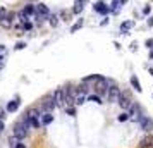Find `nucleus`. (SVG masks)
I'll return each mask as SVG.
<instances>
[{
	"label": "nucleus",
	"mask_w": 153,
	"mask_h": 148,
	"mask_svg": "<svg viewBox=\"0 0 153 148\" xmlns=\"http://www.w3.org/2000/svg\"><path fill=\"white\" fill-rule=\"evenodd\" d=\"M29 127H31V120L24 115L21 120H17L12 127V134H14L16 138H19V140H24L29 133Z\"/></svg>",
	"instance_id": "nucleus-1"
},
{
	"label": "nucleus",
	"mask_w": 153,
	"mask_h": 148,
	"mask_svg": "<svg viewBox=\"0 0 153 148\" xmlns=\"http://www.w3.org/2000/svg\"><path fill=\"white\" fill-rule=\"evenodd\" d=\"M120 95H122V91H120L115 85L110 86V88H108V91H107V97H108V102H110V103H119Z\"/></svg>",
	"instance_id": "nucleus-2"
},
{
	"label": "nucleus",
	"mask_w": 153,
	"mask_h": 148,
	"mask_svg": "<svg viewBox=\"0 0 153 148\" xmlns=\"http://www.w3.org/2000/svg\"><path fill=\"white\" fill-rule=\"evenodd\" d=\"M14 17H16V14L14 12H5V14L2 16V17H0V26H2V28H12V24H14Z\"/></svg>",
	"instance_id": "nucleus-3"
},
{
	"label": "nucleus",
	"mask_w": 153,
	"mask_h": 148,
	"mask_svg": "<svg viewBox=\"0 0 153 148\" xmlns=\"http://www.w3.org/2000/svg\"><path fill=\"white\" fill-rule=\"evenodd\" d=\"M53 100H55L57 107H65L67 103H65V91H64V88H59L55 93H53Z\"/></svg>",
	"instance_id": "nucleus-4"
},
{
	"label": "nucleus",
	"mask_w": 153,
	"mask_h": 148,
	"mask_svg": "<svg viewBox=\"0 0 153 148\" xmlns=\"http://www.w3.org/2000/svg\"><path fill=\"white\" fill-rule=\"evenodd\" d=\"M138 122H139V126H141V129H143V131H146V133L153 129V120L150 119V117H146V115H139Z\"/></svg>",
	"instance_id": "nucleus-5"
},
{
	"label": "nucleus",
	"mask_w": 153,
	"mask_h": 148,
	"mask_svg": "<svg viewBox=\"0 0 153 148\" xmlns=\"http://www.w3.org/2000/svg\"><path fill=\"white\" fill-rule=\"evenodd\" d=\"M55 107H57L55 100L53 98H47V100H43L42 102V112H52Z\"/></svg>",
	"instance_id": "nucleus-6"
},
{
	"label": "nucleus",
	"mask_w": 153,
	"mask_h": 148,
	"mask_svg": "<svg viewBox=\"0 0 153 148\" xmlns=\"http://www.w3.org/2000/svg\"><path fill=\"white\" fill-rule=\"evenodd\" d=\"M42 110H40V109H36V107H31V109H28V110H26V114H24V115H26V117H28L29 120H33V119H38V117H42Z\"/></svg>",
	"instance_id": "nucleus-7"
},
{
	"label": "nucleus",
	"mask_w": 153,
	"mask_h": 148,
	"mask_svg": "<svg viewBox=\"0 0 153 148\" xmlns=\"http://www.w3.org/2000/svg\"><path fill=\"white\" fill-rule=\"evenodd\" d=\"M9 147L10 148H26V145L22 143V140L16 138L14 134H12V136H9Z\"/></svg>",
	"instance_id": "nucleus-8"
},
{
	"label": "nucleus",
	"mask_w": 153,
	"mask_h": 148,
	"mask_svg": "<svg viewBox=\"0 0 153 148\" xmlns=\"http://www.w3.org/2000/svg\"><path fill=\"white\" fill-rule=\"evenodd\" d=\"M93 9H95V12H100V14H103V16L110 12V7L105 5V2H97V4L93 5Z\"/></svg>",
	"instance_id": "nucleus-9"
},
{
	"label": "nucleus",
	"mask_w": 153,
	"mask_h": 148,
	"mask_svg": "<svg viewBox=\"0 0 153 148\" xmlns=\"http://www.w3.org/2000/svg\"><path fill=\"white\" fill-rule=\"evenodd\" d=\"M19 105H21V102H19V98H14V100H10L7 103V107H5V110L7 112H16L17 109H19Z\"/></svg>",
	"instance_id": "nucleus-10"
},
{
	"label": "nucleus",
	"mask_w": 153,
	"mask_h": 148,
	"mask_svg": "<svg viewBox=\"0 0 153 148\" xmlns=\"http://www.w3.org/2000/svg\"><path fill=\"white\" fill-rule=\"evenodd\" d=\"M36 14L43 16V17H48V16H50V10H48V7H47L45 4H38V5H36Z\"/></svg>",
	"instance_id": "nucleus-11"
},
{
	"label": "nucleus",
	"mask_w": 153,
	"mask_h": 148,
	"mask_svg": "<svg viewBox=\"0 0 153 148\" xmlns=\"http://www.w3.org/2000/svg\"><path fill=\"white\" fill-rule=\"evenodd\" d=\"M139 148H153V136H145L139 143Z\"/></svg>",
	"instance_id": "nucleus-12"
},
{
	"label": "nucleus",
	"mask_w": 153,
	"mask_h": 148,
	"mask_svg": "<svg viewBox=\"0 0 153 148\" xmlns=\"http://www.w3.org/2000/svg\"><path fill=\"white\" fill-rule=\"evenodd\" d=\"M40 119H42L43 126H48V124H52V120H53V115H52V112H43Z\"/></svg>",
	"instance_id": "nucleus-13"
},
{
	"label": "nucleus",
	"mask_w": 153,
	"mask_h": 148,
	"mask_svg": "<svg viewBox=\"0 0 153 148\" xmlns=\"http://www.w3.org/2000/svg\"><path fill=\"white\" fill-rule=\"evenodd\" d=\"M131 85H132V88L136 90L138 93H141V83H139V79H138V76H131Z\"/></svg>",
	"instance_id": "nucleus-14"
},
{
	"label": "nucleus",
	"mask_w": 153,
	"mask_h": 148,
	"mask_svg": "<svg viewBox=\"0 0 153 148\" xmlns=\"http://www.w3.org/2000/svg\"><path fill=\"white\" fill-rule=\"evenodd\" d=\"M100 79H102L100 74H91V76H86V78L83 79V83H93V81L97 83V81H100Z\"/></svg>",
	"instance_id": "nucleus-15"
},
{
	"label": "nucleus",
	"mask_w": 153,
	"mask_h": 148,
	"mask_svg": "<svg viewBox=\"0 0 153 148\" xmlns=\"http://www.w3.org/2000/svg\"><path fill=\"white\" fill-rule=\"evenodd\" d=\"M132 24H134L132 21H126V22H122V24H120V31H122L124 35H127V31H129V29L132 28Z\"/></svg>",
	"instance_id": "nucleus-16"
},
{
	"label": "nucleus",
	"mask_w": 153,
	"mask_h": 148,
	"mask_svg": "<svg viewBox=\"0 0 153 148\" xmlns=\"http://www.w3.org/2000/svg\"><path fill=\"white\" fill-rule=\"evenodd\" d=\"M84 7V2H81V0H76V4H74V9H72V12L74 14H79L81 10H83Z\"/></svg>",
	"instance_id": "nucleus-17"
},
{
	"label": "nucleus",
	"mask_w": 153,
	"mask_h": 148,
	"mask_svg": "<svg viewBox=\"0 0 153 148\" xmlns=\"http://www.w3.org/2000/svg\"><path fill=\"white\" fill-rule=\"evenodd\" d=\"M86 100H88V97H86V95H83V93H77V95H76V105H83Z\"/></svg>",
	"instance_id": "nucleus-18"
},
{
	"label": "nucleus",
	"mask_w": 153,
	"mask_h": 148,
	"mask_svg": "<svg viewBox=\"0 0 153 148\" xmlns=\"http://www.w3.org/2000/svg\"><path fill=\"white\" fill-rule=\"evenodd\" d=\"M22 12H24V14H28V16H33V14H36V7H35V5H26Z\"/></svg>",
	"instance_id": "nucleus-19"
},
{
	"label": "nucleus",
	"mask_w": 153,
	"mask_h": 148,
	"mask_svg": "<svg viewBox=\"0 0 153 148\" xmlns=\"http://www.w3.org/2000/svg\"><path fill=\"white\" fill-rule=\"evenodd\" d=\"M120 9V0H112V12H119Z\"/></svg>",
	"instance_id": "nucleus-20"
},
{
	"label": "nucleus",
	"mask_w": 153,
	"mask_h": 148,
	"mask_svg": "<svg viewBox=\"0 0 153 148\" xmlns=\"http://www.w3.org/2000/svg\"><path fill=\"white\" fill-rule=\"evenodd\" d=\"M88 90H90V88H88V83H83V85L77 88V93H83V95H86V93H88Z\"/></svg>",
	"instance_id": "nucleus-21"
},
{
	"label": "nucleus",
	"mask_w": 153,
	"mask_h": 148,
	"mask_svg": "<svg viewBox=\"0 0 153 148\" xmlns=\"http://www.w3.org/2000/svg\"><path fill=\"white\" fill-rule=\"evenodd\" d=\"M17 17H19V21H21L22 24H24V22H28V19H29V16L24 14V12H19V14H17Z\"/></svg>",
	"instance_id": "nucleus-22"
},
{
	"label": "nucleus",
	"mask_w": 153,
	"mask_h": 148,
	"mask_svg": "<svg viewBox=\"0 0 153 148\" xmlns=\"http://www.w3.org/2000/svg\"><path fill=\"white\" fill-rule=\"evenodd\" d=\"M79 28H83V19H79V21H77L76 24H74V26L71 28V31H72V33H76V31H77Z\"/></svg>",
	"instance_id": "nucleus-23"
},
{
	"label": "nucleus",
	"mask_w": 153,
	"mask_h": 148,
	"mask_svg": "<svg viewBox=\"0 0 153 148\" xmlns=\"http://www.w3.org/2000/svg\"><path fill=\"white\" fill-rule=\"evenodd\" d=\"M129 117H131V115H129V112H127V110H124V112L119 115V120H120V122H124V120H127Z\"/></svg>",
	"instance_id": "nucleus-24"
},
{
	"label": "nucleus",
	"mask_w": 153,
	"mask_h": 148,
	"mask_svg": "<svg viewBox=\"0 0 153 148\" xmlns=\"http://www.w3.org/2000/svg\"><path fill=\"white\" fill-rule=\"evenodd\" d=\"M90 102H95V103H102V100H100V95H90L88 97Z\"/></svg>",
	"instance_id": "nucleus-25"
},
{
	"label": "nucleus",
	"mask_w": 153,
	"mask_h": 148,
	"mask_svg": "<svg viewBox=\"0 0 153 148\" xmlns=\"http://www.w3.org/2000/svg\"><path fill=\"white\" fill-rule=\"evenodd\" d=\"M48 17H50V24L55 28L57 24H59V17H57V16H48Z\"/></svg>",
	"instance_id": "nucleus-26"
},
{
	"label": "nucleus",
	"mask_w": 153,
	"mask_h": 148,
	"mask_svg": "<svg viewBox=\"0 0 153 148\" xmlns=\"http://www.w3.org/2000/svg\"><path fill=\"white\" fill-rule=\"evenodd\" d=\"M22 28H24V29H26V31H29V29H31V28H33V24H31V22H24V24H22Z\"/></svg>",
	"instance_id": "nucleus-27"
},
{
	"label": "nucleus",
	"mask_w": 153,
	"mask_h": 148,
	"mask_svg": "<svg viewBox=\"0 0 153 148\" xmlns=\"http://www.w3.org/2000/svg\"><path fill=\"white\" fill-rule=\"evenodd\" d=\"M60 17H62L64 21H69V12H65V10H64L62 14H60Z\"/></svg>",
	"instance_id": "nucleus-28"
},
{
	"label": "nucleus",
	"mask_w": 153,
	"mask_h": 148,
	"mask_svg": "<svg viewBox=\"0 0 153 148\" xmlns=\"http://www.w3.org/2000/svg\"><path fill=\"white\" fill-rule=\"evenodd\" d=\"M24 47H26V43H17V45H16V50H22V48H24Z\"/></svg>",
	"instance_id": "nucleus-29"
},
{
	"label": "nucleus",
	"mask_w": 153,
	"mask_h": 148,
	"mask_svg": "<svg viewBox=\"0 0 153 148\" xmlns=\"http://www.w3.org/2000/svg\"><path fill=\"white\" fill-rule=\"evenodd\" d=\"M67 114H69V115H74V114H76L74 107H67Z\"/></svg>",
	"instance_id": "nucleus-30"
},
{
	"label": "nucleus",
	"mask_w": 153,
	"mask_h": 148,
	"mask_svg": "<svg viewBox=\"0 0 153 148\" xmlns=\"http://www.w3.org/2000/svg\"><path fill=\"white\" fill-rule=\"evenodd\" d=\"M146 47L152 50V48H153V40H146Z\"/></svg>",
	"instance_id": "nucleus-31"
},
{
	"label": "nucleus",
	"mask_w": 153,
	"mask_h": 148,
	"mask_svg": "<svg viewBox=\"0 0 153 148\" xmlns=\"http://www.w3.org/2000/svg\"><path fill=\"white\" fill-rule=\"evenodd\" d=\"M4 117H5V110L0 107V119H4Z\"/></svg>",
	"instance_id": "nucleus-32"
},
{
	"label": "nucleus",
	"mask_w": 153,
	"mask_h": 148,
	"mask_svg": "<svg viewBox=\"0 0 153 148\" xmlns=\"http://www.w3.org/2000/svg\"><path fill=\"white\" fill-rule=\"evenodd\" d=\"M143 14H150V5H146V7L143 9Z\"/></svg>",
	"instance_id": "nucleus-33"
},
{
	"label": "nucleus",
	"mask_w": 153,
	"mask_h": 148,
	"mask_svg": "<svg viewBox=\"0 0 153 148\" xmlns=\"http://www.w3.org/2000/svg\"><path fill=\"white\" fill-rule=\"evenodd\" d=\"M2 67H4V55L0 54V69H2Z\"/></svg>",
	"instance_id": "nucleus-34"
},
{
	"label": "nucleus",
	"mask_w": 153,
	"mask_h": 148,
	"mask_svg": "<svg viewBox=\"0 0 153 148\" xmlns=\"http://www.w3.org/2000/svg\"><path fill=\"white\" fill-rule=\"evenodd\" d=\"M148 26H153V16L150 17V19H148Z\"/></svg>",
	"instance_id": "nucleus-35"
},
{
	"label": "nucleus",
	"mask_w": 153,
	"mask_h": 148,
	"mask_svg": "<svg viewBox=\"0 0 153 148\" xmlns=\"http://www.w3.org/2000/svg\"><path fill=\"white\" fill-rule=\"evenodd\" d=\"M5 52V45H0V54H4Z\"/></svg>",
	"instance_id": "nucleus-36"
},
{
	"label": "nucleus",
	"mask_w": 153,
	"mask_h": 148,
	"mask_svg": "<svg viewBox=\"0 0 153 148\" xmlns=\"http://www.w3.org/2000/svg\"><path fill=\"white\" fill-rule=\"evenodd\" d=\"M2 131H4V120L0 119V133H2Z\"/></svg>",
	"instance_id": "nucleus-37"
},
{
	"label": "nucleus",
	"mask_w": 153,
	"mask_h": 148,
	"mask_svg": "<svg viewBox=\"0 0 153 148\" xmlns=\"http://www.w3.org/2000/svg\"><path fill=\"white\" fill-rule=\"evenodd\" d=\"M150 57H152V59H153V48L150 50Z\"/></svg>",
	"instance_id": "nucleus-38"
},
{
	"label": "nucleus",
	"mask_w": 153,
	"mask_h": 148,
	"mask_svg": "<svg viewBox=\"0 0 153 148\" xmlns=\"http://www.w3.org/2000/svg\"><path fill=\"white\" fill-rule=\"evenodd\" d=\"M126 2H127V0H120V4H126Z\"/></svg>",
	"instance_id": "nucleus-39"
},
{
	"label": "nucleus",
	"mask_w": 153,
	"mask_h": 148,
	"mask_svg": "<svg viewBox=\"0 0 153 148\" xmlns=\"http://www.w3.org/2000/svg\"><path fill=\"white\" fill-rule=\"evenodd\" d=\"M150 74H152V76H153V69H150Z\"/></svg>",
	"instance_id": "nucleus-40"
},
{
	"label": "nucleus",
	"mask_w": 153,
	"mask_h": 148,
	"mask_svg": "<svg viewBox=\"0 0 153 148\" xmlns=\"http://www.w3.org/2000/svg\"><path fill=\"white\" fill-rule=\"evenodd\" d=\"M81 2H86V0H81Z\"/></svg>",
	"instance_id": "nucleus-41"
}]
</instances>
